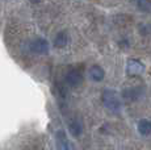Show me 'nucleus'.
Instances as JSON below:
<instances>
[{
    "instance_id": "11",
    "label": "nucleus",
    "mask_w": 151,
    "mask_h": 150,
    "mask_svg": "<svg viewBox=\"0 0 151 150\" xmlns=\"http://www.w3.org/2000/svg\"><path fill=\"white\" fill-rule=\"evenodd\" d=\"M150 3H147V1H139L138 3V7L139 8H142V11H149L150 9Z\"/></svg>"
},
{
    "instance_id": "3",
    "label": "nucleus",
    "mask_w": 151,
    "mask_h": 150,
    "mask_svg": "<svg viewBox=\"0 0 151 150\" xmlns=\"http://www.w3.org/2000/svg\"><path fill=\"white\" fill-rule=\"evenodd\" d=\"M143 71H145V66H143V63H142L141 61L133 59V58L127 61L126 73L129 75H132V76H134V75H141Z\"/></svg>"
},
{
    "instance_id": "2",
    "label": "nucleus",
    "mask_w": 151,
    "mask_h": 150,
    "mask_svg": "<svg viewBox=\"0 0 151 150\" xmlns=\"http://www.w3.org/2000/svg\"><path fill=\"white\" fill-rule=\"evenodd\" d=\"M65 80L67 83L68 87L76 88L82 84L83 82V71L80 67H70L68 71L66 73Z\"/></svg>"
},
{
    "instance_id": "10",
    "label": "nucleus",
    "mask_w": 151,
    "mask_h": 150,
    "mask_svg": "<svg viewBox=\"0 0 151 150\" xmlns=\"http://www.w3.org/2000/svg\"><path fill=\"white\" fill-rule=\"evenodd\" d=\"M124 96H125V99L134 100V99H137V91L135 90H126L124 92Z\"/></svg>"
},
{
    "instance_id": "9",
    "label": "nucleus",
    "mask_w": 151,
    "mask_h": 150,
    "mask_svg": "<svg viewBox=\"0 0 151 150\" xmlns=\"http://www.w3.org/2000/svg\"><path fill=\"white\" fill-rule=\"evenodd\" d=\"M138 131L142 136H147L151 133V121L143 119L138 123Z\"/></svg>"
},
{
    "instance_id": "5",
    "label": "nucleus",
    "mask_w": 151,
    "mask_h": 150,
    "mask_svg": "<svg viewBox=\"0 0 151 150\" xmlns=\"http://www.w3.org/2000/svg\"><path fill=\"white\" fill-rule=\"evenodd\" d=\"M68 128H70V132H71V134L74 136V137H79L83 132V124L78 117H75V119H72L70 121Z\"/></svg>"
},
{
    "instance_id": "8",
    "label": "nucleus",
    "mask_w": 151,
    "mask_h": 150,
    "mask_svg": "<svg viewBox=\"0 0 151 150\" xmlns=\"http://www.w3.org/2000/svg\"><path fill=\"white\" fill-rule=\"evenodd\" d=\"M68 44V34L66 32H59L54 38V46L57 49H62Z\"/></svg>"
},
{
    "instance_id": "4",
    "label": "nucleus",
    "mask_w": 151,
    "mask_h": 150,
    "mask_svg": "<svg viewBox=\"0 0 151 150\" xmlns=\"http://www.w3.org/2000/svg\"><path fill=\"white\" fill-rule=\"evenodd\" d=\"M49 49H50V46L45 38H36L32 42V50L36 54H47Z\"/></svg>"
},
{
    "instance_id": "7",
    "label": "nucleus",
    "mask_w": 151,
    "mask_h": 150,
    "mask_svg": "<svg viewBox=\"0 0 151 150\" xmlns=\"http://www.w3.org/2000/svg\"><path fill=\"white\" fill-rule=\"evenodd\" d=\"M57 138H58V142L60 144V148H62V150H75L74 145H72V144L67 140L66 133L63 131L57 132Z\"/></svg>"
},
{
    "instance_id": "6",
    "label": "nucleus",
    "mask_w": 151,
    "mask_h": 150,
    "mask_svg": "<svg viewBox=\"0 0 151 150\" xmlns=\"http://www.w3.org/2000/svg\"><path fill=\"white\" fill-rule=\"evenodd\" d=\"M89 76H91V79L93 80V82H101V80L104 79V76H105V73H104L103 67H100V66H97V65H93L89 69Z\"/></svg>"
},
{
    "instance_id": "1",
    "label": "nucleus",
    "mask_w": 151,
    "mask_h": 150,
    "mask_svg": "<svg viewBox=\"0 0 151 150\" xmlns=\"http://www.w3.org/2000/svg\"><path fill=\"white\" fill-rule=\"evenodd\" d=\"M103 104L110 112H120L121 109V100L117 92L113 90H105L103 92Z\"/></svg>"
}]
</instances>
